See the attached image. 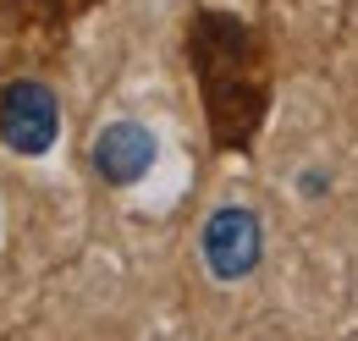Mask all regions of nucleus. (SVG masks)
<instances>
[{"instance_id":"f257e3e1","label":"nucleus","mask_w":358,"mask_h":341,"mask_svg":"<svg viewBox=\"0 0 358 341\" xmlns=\"http://www.w3.org/2000/svg\"><path fill=\"white\" fill-rule=\"evenodd\" d=\"M193 61L204 78V105L221 143H248L259 122V72H254V39L231 17H199L193 22Z\"/></svg>"},{"instance_id":"f03ea898","label":"nucleus","mask_w":358,"mask_h":341,"mask_svg":"<svg viewBox=\"0 0 358 341\" xmlns=\"http://www.w3.org/2000/svg\"><path fill=\"white\" fill-rule=\"evenodd\" d=\"M199 254H204V270H210L215 281H243V275H254V264L265 254L259 215L243 210V204H221V210L204 220V231H199Z\"/></svg>"},{"instance_id":"7ed1b4c3","label":"nucleus","mask_w":358,"mask_h":341,"mask_svg":"<svg viewBox=\"0 0 358 341\" xmlns=\"http://www.w3.org/2000/svg\"><path fill=\"white\" fill-rule=\"evenodd\" d=\"M55 127H61V105L45 83L17 78L0 94V138L11 154H45L55 143Z\"/></svg>"},{"instance_id":"20e7f679","label":"nucleus","mask_w":358,"mask_h":341,"mask_svg":"<svg viewBox=\"0 0 358 341\" xmlns=\"http://www.w3.org/2000/svg\"><path fill=\"white\" fill-rule=\"evenodd\" d=\"M155 166V132L138 127V122H110V127L94 138V170L110 182V187H127L143 170Z\"/></svg>"}]
</instances>
